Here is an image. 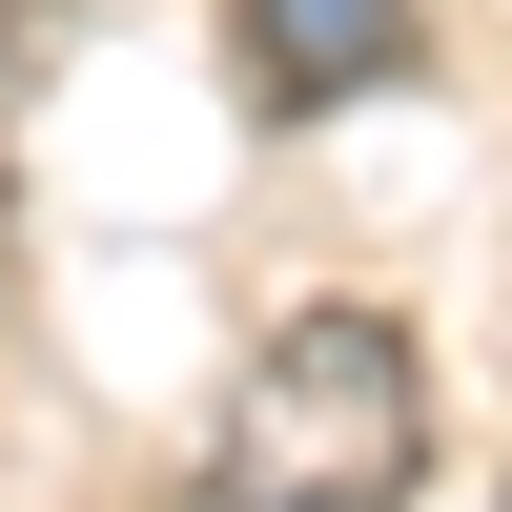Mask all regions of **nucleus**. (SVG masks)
<instances>
[{"instance_id": "f03ea898", "label": "nucleus", "mask_w": 512, "mask_h": 512, "mask_svg": "<svg viewBox=\"0 0 512 512\" xmlns=\"http://www.w3.org/2000/svg\"><path fill=\"white\" fill-rule=\"evenodd\" d=\"M410 62V0H246V82L267 103H369Z\"/></svg>"}, {"instance_id": "7ed1b4c3", "label": "nucleus", "mask_w": 512, "mask_h": 512, "mask_svg": "<svg viewBox=\"0 0 512 512\" xmlns=\"http://www.w3.org/2000/svg\"><path fill=\"white\" fill-rule=\"evenodd\" d=\"M21 62H41V0H0V82H21Z\"/></svg>"}, {"instance_id": "f257e3e1", "label": "nucleus", "mask_w": 512, "mask_h": 512, "mask_svg": "<svg viewBox=\"0 0 512 512\" xmlns=\"http://www.w3.org/2000/svg\"><path fill=\"white\" fill-rule=\"evenodd\" d=\"M410 472H431V349L390 308H287L226 369L185 512H410Z\"/></svg>"}]
</instances>
